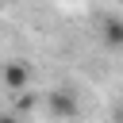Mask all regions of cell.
<instances>
[{"label":"cell","mask_w":123,"mask_h":123,"mask_svg":"<svg viewBox=\"0 0 123 123\" xmlns=\"http://www.w3.org/2000/svg\"><path fill=\"white\" fill-rule=\"evenodd\" d=\"M46 108H50L54 115H62V119H73V115H77V96H73L69 88H54V92L46 96Z\"/></svg>","instance_id":"6da1fadb"},{"label":"cell","mask_w":123,"mask_h":123,"mask_svg":"<svg viewBox=\"0 0 123 123\" xmlns=\"http://www.w3.org/2000/svg\"><path fill=\"white\" fill-rule=\"evenodd\" d=\"M0 77H4V85H8L12 92H23V88L31 85V65H27V62H8Z\"/></svg>","instance_id":"7a4b0ae2"},{"label":"cell","mask_w":123,"mask_h":123,"mask_svg":"<svg viewBox=\"0 0 123 123\" xmlns=\"http://www.w3.org/2000/svg\"><path fill=\"white\" fill-rule=\"evenodd\" d=\"M104 42L123 46V19H104Z\"/></svg>","instance_id":"3957f363"},{"label":"cell","mask_w":123,"mask_h":123,"mask_svg":"<svg viewBox=\"0 0 123 123\" xmlns=\"http://www.w3.org/2000/svg\"><path fill=\"white\" fill-rule=\"evenodd\" d=\"M0 123H19V119L15 115H0Z\"/></svg>","instance_id":"277c9868"}]
</instances>
